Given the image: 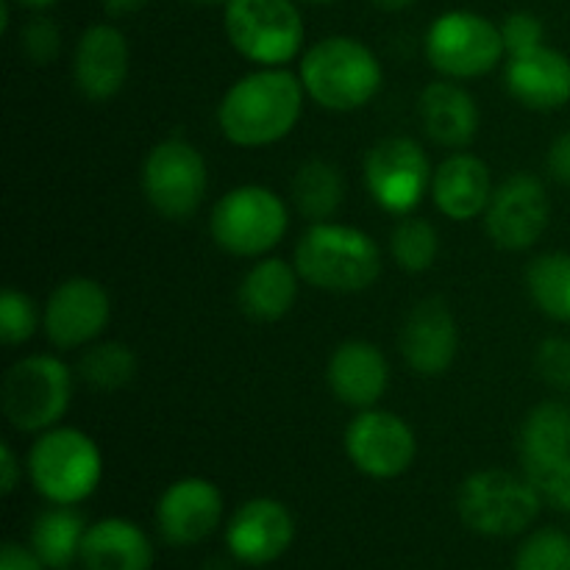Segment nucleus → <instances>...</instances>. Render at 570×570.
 <instances>
[{
	"instance_id": "1",
	"label": "nucleus",
	"mask_w": 570,
	"mask_h": 570,
	"mask_svg": "<svg viewBox=\"0 0 570 570\" xmlns=\"http://www.w3.org/2000/svg\"><path fill=\"white\" fill-rule=\"evenodd\" d=\"M301 76L284 67H262L232 83L217 109L223 137L239 148H265L287 137L304 111Z\"/></svg>"
},
{
	"instance_id": "2",
	"label": "nucleus",
	"mask_w": 570,
	"mask_h": 570,
	"mask_svg": "<svg viewBox=\"0 0 570 570\" xmlns=\"http://www.w3.org/2000/svg\"><path fill=\"white\" fill-rule=\"evenodd\" d=\"M295 271L326 293H362L382 273V254L371 234L343 223H312L295 245Z\"/></svg>"
},
{
	"instance_id": "3",
	"label": "nucleus",
	"mask_w": 570,
	"mask_h": 570,
	"mask_svg": "<svg viewBox=\"0 0 570 570\" xmlns=\"http://www.w3.org/2000/svg\"><path fill=\"white\" fill-rule=\"evenodd\" d=\"M301 83L328 111H356L382 89V65L367 45L351 37H326L301 59Z\"/></svg>"
},
{
	"instance_id": "4",
	"label": "nucleus",
	"mask_w": 570,
	"mask_h": 570,
	"mask_svg": "<svg viewBox=\"0 0 570 570\" xmlns=\"http://www.w3.org/2000/svg\"><path fill=\"white\" fill-rule=\"evenodd\" d=\"M28 476L48 504L76 507L98 490L104 456L81 429L53 426L39 432L28 454Z\"/></svg>"
},
{
	"instance_id": "5",
	"label": "nucleus",
	"mask_w": 570,
	"mask_h": 570,
	"mask_svg": "<svg viewBox=\"0 0 570 570\" xmlns=\"http://www.w3.org/2000/svg\"><path fill=\"white\" fill-rule=\"evenodd\" d=\"M543 499L527 476L510 471H476L456 493V512L471 532L482 538H518L532 529Z\"/></svg>"
},
{
	"instance_id": "6",
	"label": "nucleus",
	"mask_w": 570,
	"mask_h": 570,
	"mask_svg": "<svg viewBox=\"0 0 570 570\" xmlns=\"http://www.w3.org/2000/svg\"><path fill=\"white\" fill-rule=\"evenodd\" d=\"M289 228L287 204L273 189L243 184L223 195L209 217V232L217 248L226 254L265 256L276 248Z\"/></svg>"
},
{
	"instance_id": "7",
	"label": "nucleus",
	"mask_w": 570,
	"mask_h": 570,
	"mask_svg": "<svg viewBox=\"0 0 570 570\" xmlns=\"http://www.w3.org/2000/svg\"><path fill=\"white\" fill-rule=\"evenodd\" d=\"M72 373L56 356L33 354L6 371L0 406L20 432H48L70 406Z\"/></svg>"
},
{
	"instance_id": "8",
	"label": "nucleus",
	"mask_w": 570,
	"mask_h": 570,
	"mask_svg": "<svg viewBox=\"0 0 570 570\" xmlns=\"http://www.w3.org/2000/svg\"><path fill=\"white\" fill-rule=\"evenodd\" d=\"M223 22L234 50L262 67H284L304 45L293 0H228Z\"/></svg>"
},
{
	"instance_id": "9",
	"label": "nucleus",
	"mask_w": 570,
	"mask_h": 570,
	"mask_svg": "<svg viewBox=\"0 0 570 570\" xmlns=\"http://www.w3.org/2000/svg\"><path fill=\"white\" fill-rule=\"evenodd\" d=\"M501 28L476 11H445L426 33V56L451 81L488 76L504 59Z\"/></svg>"
},
{
	"instance_id": "10",
	"label": "nucleus",
	"mask_w": 570,
	"mask_h": 570,
	"mask_svg": "<svg viewBox=\"0 0 570 570\" xmlns=\"http://www.w3.org/2000/svg\"><path fill=\"white\" fill-rule=\"evenodd\" d=\"M206 184V159L181 137L154 145L142 165L145 198L167 220H189L204 204Z\"/></svg>"
},
{
	"instance_id": "11",
	"label": "nucleus",
	"mask_w": 570,
	"mask_h": 570,
	"mask_svg": "<svg viewBox=\"0 0 570 570\" xmlns=\"http://www.w3.org/2000/svg\"><path fill=\"white\" fill-rule=\"evenodd\" d=\"M434 173L421 145L410 137H387L365 159V184L382 209L410 215L423 200Z\"/></svg>"
},
{
	"instance_id": "12",
	"label": "nucleus",
	"mask_w": 570,
	"mask_h": 570,
	"mask_svg": "<svg viewBox=\"0 0 570 570\" xmlns=\"http://www.w3.org/2000/svg\"><path fill=\"white\" fill-rule=\"evenodd\" d=\"M345 454L371 479H399L417 454L415 432L387 410H362L345 429Z\"/></svg>"
},
{
	"instance_id": "13",
	"label": "nucleus",
	"mask_w": 570,
	"mask_h": 570,
	"mask_svg": "<svg viewBox=\"0 0 570 570\" xmlns=\"http://www.w3.org/2000/svg\"><path fill=\"white\" fill-rule=\"evenodd\" d=\"M551 204L543 181L532 173H515L490 198L484 228L504 250H527L543 237Z\"/></svg>"
},
{
	"instance_id": "14",
	"label": "nucleus",
	"mask_w": 570,
	"mask_h": 570,
	"mask_svg": "<svg viewBox=\"0 0 570 570\" xmlns=\"http://www.w3.org/2000/svg\"><path fill=\"white\" fill-rule=\"evenodd\" d=\"M295 540V518L276 499L245 501L226 523V549L232 560L248 568H265L282 560Z\"/></svg>"
},
{
	"instance_id": "15",
	"label": "nucleus",
	"mask_w": 570,
	"mask_h": 570,
	"mask_svg": "<svg viewBox=\"0 0 570 570\" xmlns=\"http://www.w3.org/2000/svg\"><path fill=\"white\" fill-rule=\"evenodd\" d=\"M223 507L226 501L215 482L200 476L178 479L156 504V527L161 540L176 549H193L204 543L220 529Z\"/></svg>"
},
{
	"instance_id": "16",
	"label": "nucleus",
	"mask_w": 570,
	"mask_h": 570,
	"mask_svg": "<svg viewBox=\"0 0 570 570\" xmlns=\"http://www.w3.org/2000/svg\"><path fill=\"white\" fill-rule=\"evenodd\" d=\"M109 317V293L95 278H67L45 304V334L56 348H81L104 334Z\"/></svg>"
},
{
	"instance_id": "17",
	"label": "nucleus",
	"mask_w": 570,
	"mask_h": 570,
	"mask_svg": "<svg viewBox=\"0 0 570 570\" xmlns=\"http://www.w3.org/2000/svg\"><path fill=\"white\" fill-rule=\"evenodd\" d=\"M399 343L406 365L421 376H440L449 371L460 348V334L449 304L443 298L417 301L401 326Z\"/></svg>"
},
{
	"instance_id": "18",
	"label": "nucleus",
	"mask_w": 570,
	"mask_h": 570,
	"mask_svg": "<svg viewBox=\"0 0 570 570\" xmlns=\"http://www.w3.org/2000/svg\"><path fill=\"white\" fill-rule=\"evenodd\" d=\"M504 83L512 98L534 111H554L570 104V59L554 48L527 50L510 56Z\"/></svg>"
},
{
	"instance_id": "19",
	"label": "nucleus",
	"mask_w": 570,
	"mask_h": 570,
	"mask_svg": "<svg viewBox=\"0 0 570 570\" xmlns=\"http://www.w3.org/2000/svg\"><path fill=\"white\" fill-rule=\"evenodd\" d=\"M128 42L122 31L109 22L87 28L78 39L72 72L78 92L87 100H109L122 89L128 78Z\"/></svg>"
},
{
	"instance_id": "20",
	"label": "nucleus",
	"mask_w": 570,
	"mask_h": 570,
	"mask_svg": "<svg viewBox=\"0 0 570 570\" xmlns=\"http://www.w3.org/2000/svg\"><path fill=\"white\" fill-rule=\"evenodd\" d=\"M326 379L343 404L354 410H373L390 384V365L373 343L348 340L328 360Z\"/></svg>"
},
{
	"instance_id": "21",
	"label": "nucleus",
	"mask_w": 570,
	"mask_h": 570,
	"mask_svg": "<svg viewBox=\"0 0 570 570\" xmlns=\"http://www.w3.org/2000/svg\"><path fill=\"white\" fill-rule=\"evenodd\" d=\"M78 562L83 570H150L156 549L139 523L128 518H100L89 523Z\"/></svg>"
},
{
	"instance_id": "22",
	"label": "nucleus",
	"mask_w": 570,
	"mask_h": 570,
	"mask_svg": "<svg viewBox=\"0 0 570 570\" xmlns=\"http://www.w3.org/2000/svg\"><path fill=\"white\" fill-rule=\"evenodd\" d=\"M493 178L479 156L454 154L434 170L432 198L449 220H473L484 215L493 198Z\"/></svg>"
},
{
	"instance_id": "23",
	"label": "nucleus",
	"mask_w": 570,
	"mask_h": 570,
	"mask_svg": "<svg viewBox=\"0 0 570 570\" xmlns=\"http://www.w3.org/2000/svg\"><path fill=\"white\" fill-rule=\"evenodd\" d=\"M421 120L429 137L443 148H468L479 131L476 100L451 78L434 81L421 92Z\"/></svg>"
},
{
	"instance_id": "24",
	"label": "nucleus",
	"mask_w": 570,
	"mask_h": 570,
	"mask_svg": "<svg viewBox=\"0 0 570 570\" xmlns=\"http://www.w3.org/2000/svg\"><path fill=\"white\" fill-rule=\"evenodd\" d=\"M298 271L278 256L256 262L239 284V306L259 323L282 321L298 298Z\"/></svg>"
},
{
	"instance_id": "25",
	"label": "nucleus",
	"mask_w": 570,
	"mask_h": 570,
	"mask_svg": "<svg viewBox=\"0 0 570 570\" xmlns=\"http://www.w3.org/2000/svg\"><path fill=\"white\" fill-rule=\"evenodd\" d=\"M87 521L76 507L50 504L37 515L31 527V549L48 570H67L81 557Z\"/></svg>"
},
{
	"instance_id": "26",
	"label": "nucleus",
	"mask_w": 570,
	"mask_h": 570,
	"mask_svg": "<svg viewBox=\"0 0 570 570\" xmlns=\"http://www.w3.org/2000/svg\"><path fill=\"white\" fill-rule=\"evenodd\" d=\"M289 193H293V204L301 215L309 217L312 223H323L337 215V209L343 206L345 178L332 161L306 159L295 170Z\"/></svg>"
},
{
	"instance_id": "27",
	"label": "nucleus",
	"mask_w": 570,
	"mask_h": 570,
	"mask_svg": "<svg viewBox=\"0 0 570 570\" xmlns=\"http://www.w3.org/2000/svg\"><path fill=\"white\" fill-rule=\"evenodd\" d=\"M570 454V406L562 401H543L527 415L521 429L523 465L562 460Z\"/></svg>"
},
{
	"instance_id": "28",
	"label": "nucleus",
	"mask_w": 570,
	"mask_h": 570,
	"mask_svg": "<svg viewBox=\"0 0 570 570\" xmlns=\"http://www.w3.org/2000/svg\"><path fill=\"white\" fill-rule=\"evenodd\" d=\"M527 287L554 321H570V254H543L529 265Z\"/></svg>"
},
{
	"instance_id": "29",
	"label": "nucleus",
	"mask_w": 570,
	"mask_h": 570,
	"mask_svg": "<svg viewBox=\"0 0 570 570\" xmlns=\"http://www.w3.org/2000/svg\"><path fill=\"white\" fill-rule=\"evenodd\" d=\"M78 376L89 387L115 393V390L126 387L137 376V354L126 343H117V340L98 343L83 351L81 362H78Z\"/></svg>"
},
{
	"instance_id": "30",
	"label": "nucleus",
	"mask_w": 570,
	"mask_h": 570,
	"mask_svg": "<svg viewBox=\"0 0 570 570\" xmlns=\"http://www.w3.org/2000/svg\"><path fill=\"white\" fill-rule=\"evenodd\" d=\"M390 250L395 262L410 273H423L434 265L440 254V237L434 226L423 217H404L393 228L390 237Z\"/></svg>"
},
{
	"instance_id": "31",
	"label": "nucleus",
	"mask_w": 570,
	"mask_h": 570,
	"mask_svg": "<svg viewBox=\"0 0 570 570\" xmlns=\"http://www.w3.org/2000/svg\"><path fill=\"white\" fill-rule=\"evenodd\" d=\"M512 570H570V534L554 527L527 534Z\"/></svg>"
},
{
	"instance_id": "32",
	"label": "nucleus",
	"mask_w": 570,
	"mask_h": 570,
	"mask_svg": "<svg viewBox=\"0 0 570 570\" xmlns=\"http://www.w3.org/2000/svg\"><path fill=\"white\" fill-rule=\"evenodd\" d=\"M37 304L20 289H3L0 295V340L6 345H22L37 334Z\"/></svg>"
},
{
	"instance_id": "33",
	"label": "nucleus",
	"mask_w": 570,
	"mask_h": 570,
	"mask_svg": "<svg viewBox=\"0 0 570 570\" xmlns=\"http://www.w3.org/2000/svg\"><path fill=\"white\" fill-rule=\"evenodd\" d=\"M523 476L534 484L543 504L570 512V454L540 465H523Z\"/></svg>"
},
{
	"instance_id": "34",
	"label": "nucleus",
	"mask_w": 570,
	"mask_h": 570,
	"mask_svg": "<svg viewBox=\"0 0 570 570\" xmlns=\"http://www.w3.org/2000/svg\"><path fill=\"white\" fill-rule=\"evenodd\" d=\"M534 371L549 387L570 390V340L549 337L538 345Z\"/></svg>"
},
{
	"instance_id": "35",
	"label": "nucleus",
	"mask_w": 570,
	"mask_h": 570,
	"mask_svg": "<svg viewBox=\"0 0 570 570\" xmlns=\"http://www.w3.org/2000/svg\"><path fill=\"white\" fill-rule=\"evenodd\" d=\"M22 53L33 61V65H50L56 61L61 50V31L50 17H33L26 28H22Z\"/></svg>"
},
{
	"instance_id": "36",
	"label": "nucleus",
	"mask_w": 570,
	"mask_h": 570,
	"mask_svg": "<svg viewBox=\"0 0 570 570\" xmlns=\"http://www.w3.org/2000/svg\"><path fill=\"white\" fill-rule=\"evenodd\" d=\"M501 39H504L507 56L527 53V50L543 45V22L532 11H515L501 22Z\"/></svg>"
},
{
	"instance_id": "37",
	"label": "nucleus",
	"mask_w": 570,
	"mask_h": 570,
	"mask_svg": "<svg viewBox=\"0 0 570 570\" xmlns=\"http://www.w3.org/2000/svg\"><path fill=\"white\" fill-rule=\"evenodd\" d=\"M0 570H48V566L33 554L31 546L6 540L3 551H0Z\"/></svg>"
},
{
	"instance_id": "38",
	"label": "nucleus",
	"mask_w": 570,
	"mask_h": 570,
	"mask_svg": "<svg viewBox=\"0 0 570 570\" xmlns=\"http://www.w3.org/2000/svg\"><path fill=\"white\" fill-rule=\"evenodd\" d=\"M546 165H549L551 178H557V181L570 187V131H566L562 137H557L554 142H551Z\"/></svg>"
},
{
	"instance_id": "39",
	"label": "nucleus",
	"mask_w": 570,
	"mask_h": 570,
	"mask_svg": "<svg viewBox=\"0 0 570 570\" xmlns=\"http://www.w3.org/2000/svg\"><path fill=\"white\" fill-rule=\"evenodd\" d=\"M22 479V468L17 462V454L9 443H0V490L3 495H11Z\"/></svg>"
},
{
	"instance_id": "40",
	"label": "nucleus",
	"mask_w": 570,
	"mask_h": 570,
	"mask_svg": "<svg viewBox=\"0 0 570 570\" xmlns=\"http://www.w3.org/2000/svg\"><path fill=\"white\" fill-rule=\"evenodd\" d=\"M145 3H148V0H104V9L109 11V14L122 17V14H134V11L142 9Z\"/></svg>"
},
{
	"instance_id": "41",
	"label": "nucleus",
	"mask_w": 570,
	"mask_h": 570,
	"mask_svg": "<svg viewBox=\"0 0 570 570\" xmlns=\"http://www.w3.org/2000/svg\"><path fill=\"white\" fill-rule=\"evenodd\" d=\"M376 6H382V9L387 11H399V9H406V6H412L415 0H373Z\"/></svg>"
},
{
	"instance_id": "42",
	"label": "nucleus",
	"mask_w": 570,
	"mask_h": 570,
	"mask_svg": "<svg viewBox=\"0 0 570 570\" xmlns=\"http://www.w3.org/2000/svg\"><path fill=\"white\" fill-rule=\"evenodd\" d=\"M9 28V0H0V31Z\"/></svg>"
},
{
	"instance_id": "43",
	"label": "nucleus",
	"mask_w": 570,
	"mask_h": 570,
	"mask_svg": "<svg viewBox=\"0 0 570 570\" xmlns=\"http://www.w3.org/2000/svg\"><path fill=\"white\" fill-rule=\"evenodd\" d=\"M17 3H22V6H31V9H45V6L56 3V0H17Z\"/></svg>"
},
{
	"instance_id": "44",
	"label": "nucleus",
	"mask_w": 570,
	"mask_h": 570,
	"mask_svg": "<svg viewBox=\"0 0 570 570\" xmlns=\"http://www.w3.org/2000/svg\"><path fill=\"white\" fill-rule=\"evenodd\" d=\"M195 3H204V6H215V3H228V0H195Z\"/></svg>"
},
{
	"instance_id": "45",
	"label": "nucleus",
	"mask_w": 570,
	"mask_h": 570,
	"mask_svg": "<svg viewBox=\"0 0 570 570\" xmlns=\"http://www.w3.org/2000/svg\"><path fill=\"white\" fill-rule=\"evenodd\" d=\"M306 3H334V0H306Z\"/></svg>"
}]
</instances>
